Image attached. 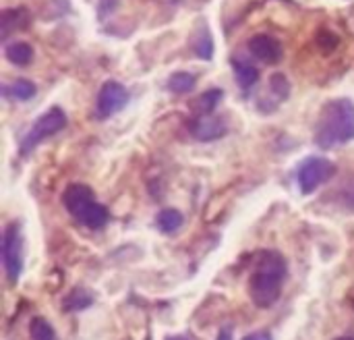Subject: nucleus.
Segmentation results:
<instances>
[{"instance_id":"obj_13","label":"nucleus","mask_w":354,"mask_h":340,"mask_svg":"<svg viewBox=\"0 0 354 340\" xmlns=\"http://www.w3.org/2000/svg\"><path fill=\"white\" fill-rule=\"evenodd\" d=\"M75 218H77L83 226H87V229H91V231H100V229H104V226L108 224L110 212H108L106 206H102V204H97V202H91V204L85 206Z\"/></svg>"},{"instance_id":"obj_10","label":"nucleus","mask_w":354,"mask_h":340,"mask_svg":"<svg viewBox=\"0 0 354 340\" xmlns=\"http://www.w3.org/2000/svg\"><path fill=\"white\" fill-rule=\"evenodd\" d=\"M31 23V12L25 6H15L6 8L0 15V39L6 42L12 33L25 31Z\"/></svg>"},{"instance_id":"obj_4","label":"nucleus","mask_w":354,"mask_h":340,"mask_svg":"<svg viewBox=\"0 0 354 340\" xmlns=\"http://www.w3.org/2000/svg\"><path fill=\"white\" fill-rule=\"evenodd\" d=\"M2 266H4V274L6 280L10 285H17L23 272V235H21V226L17 222L6 224L4 233H2Z\"/></svg>"},{"instance_id":"obj_16","label":"nucleus","mask_w":354,"mask_h":340,"mask_svg":"<svg viewBox=\"0 0 354 340\" xmlns=\"http://www.w3.org/2000/svg\"><path fill=\"white\" fill-rule=\"evenodd\" d=\"M224 98V91L220 87H212L207 91H203L195 102H193V114L195 116H209L216 112V108L220 106Z\"/></svg>"},{"instance_id":"obj_6","label":"nucleus","mask_w":354,"mask_h":340,"mask_svg":"<svg viewBox=\"0 0 354 340\" xmlns=\"http://www.w3.org/2000/svg\"><path fill=\"white\" fill-rule=\"evenodd\" d=\"M129 100H131V93L120 81H114V79L104 81L97 91V100H95V118L106 120V118L114 116L116 112L124 110Z\"/></svg>"},{"instance_id":"obj_3","label":"nucleus","mask_w":354,"mask_h":340,"mask_svg":"<svg viewBox=\"0 0 354 340\" xmlns=\"http://www.w3.org/2000/svg\"><path fill=\"white\" fill-rule=\"evenodd\" d=\"M66 123H68V118H66V114H64L62 108H58V106L48 108L44 114H39V116L31 123V127H29L27 133L23 135L21 145H19L21 156L31 154L41 141H46V139L58 135L62 129H66Z\"/></svg>"},{"instance_id":"obj_25","label":"nucleus","mask_w":354,"mask_h":340,"mask_svg":"<svg viewBox=\"0 0 354 340\" xmlns=\"http://www.w3.org/2000/svg\"><path fill=\"white\" fill-rule=\"evenodd\" d=\"M336 340H354V334H348V337H340V339Z\"/></svg>"},{"instance_id":"obj_23","label":"nucleus","mask_w":354,"mask_h":340,"mask_svg":"<svg viewBox=\"0 0 354 340\" xmlns=\"http://www.w3.org/2000/svg\"><path fill=\"white\" fill-rule=\"evenodd\" d=\"M216 340H232V328H222Z\"/></svg>"},{"instance_id":"obj_17","label":"nucleus","mask_w":354,"mask_h":340,"mask_svg":"<svg viewBox=\"0 0 354 340\" xmlns=\"http://www.w3.org/2000/svg\"><path fill=\"white\" fill-rule=\"evenodd\" d=\"M4 56L15 66H27L33 60V48L27 42H10L4 46Z\"/></svg>"},{"instance_id":"obj_21","label":"nucleus","mask_w":354,"mask_h":340,"mask_svg":"<svg viewBox=\"0 0 354 340\" xmlns=\"http://www.w3.org/2000/svg\"><path fill=\"white\" fill-rule=\"evenodd\" d=\"M29 337H31V340H58L56 330L44 318H33L31 320V324H29Z\"/></svg>"},{"instance_id":"obj_24","label":"nucleus","mask_w":354,"mask_h":340,"mask_svg":"<svg viewBox=\"0 0 354 340\" xmlns=\"http://www.w3.org/2000/svg\"><path fill=\"white\" fill-rule=\"evenodd\" d=\"M166 340H193V339H189V337H168Z\"/></svg>"},{"instance_id":"obj_19","label":"nucleus","mask_w":354,"mask_h":340,"mask_svg":"<svg viewBox=\"0 0 354 340\" xmlns=\"http://www.w3.org/2000/svg\"><path fill=\"white\" fill-rule=\"evenodd\" d=\"M183 222H185L183 214H180L178 210H174V208L160 210V212H158V216H156V226H158V229H160V233H164V235H172V233H176V231L183 226Z\"/></svg>"},{"instance_id":"obj_14","label":"nucleus","mask_w":354,"mask_h":340,"mask_svg":"<svg viewBox=\"0 0 354 340\" xmlns=\"http://www.w3.org/2000/svg\"><path fill=\"white\" fill-rule=\"evenodd\" d=\"M191 50L197 58L201 60H212L214 58V37H212V31L207 29L205 23H201L195 31H193V37H191Z\"/></svg>"},{"instance_id":"obj_18","label":"nucleus","mask_w":354,"mask_h":340,"mask_svg":"<svg viewBox=\"0 0 354 340\" xmlns=\"http://www.w3.org/2000/svg\"><path fill=\"white\" fill-rule=\"evenodd\" d=\"M197 85V77L189 71H176L168 77V91L176 93V96H185V93H191Z\"/></svg>"},{"instance_id":"obj_9","label":"nucleus","mask_w":354,"mask_h":340,"mask_svg":"<svg viewBox=\"0 0 354 340\" xmlns=\"http://www.w3.org/2000/svg\"><path fill=\"white\" fill-rule=\"evenodd\" d=\"M290 81L284 73H274L268 81V91L259 100V110L263 112H274L282 102L290 98Z\"/></svg>"},{"instance_id":"obj_8","label":"nucleus","mask_w":354,"mask_h":340,"mask_svg":"<svg viewBox=\"0 0 354 340\" xmlns=\"http://www.w3.org/2000/svg\"><path fill=\"white\" fill-rule=\"evenodd\" d=\"M189 133L197 139V141H216L222 139L228 133V125L222 116H193L189 120Z\"/></svg>"},{"instance_id":"obj_5","label":"nucleus","mask_w":354,"mask_h":340,"mask_svg":"<svg viewBox=\"0 0 354 340\" xmlns=\"http://www.w3.org/2000/svg\"><path fill=\"white\" fill-rule=\"evenodd\" d=\"M338 166L328 160V158H319V156H309L307 160L301 162L299 172H297V183L303 195H311L315 189H319L322 185H326L334 175H336Z\"/></svg>"},{"instance_id":"obj_15","label":"nucleus","mask_w":354,"mask_h":340,"mask_svg":"<svg viewBox=\"0 0 354 340\" xmlns=\"http://www.w3.org/2000/svg\"><path fill=\"white\" fill-rule=\"evenodd\" d=\"M37 93V87L29 79H15L2 85V96L12 102H29Z\"/></svg>"},{"instance_id":"obj_22","label":"nucleus","mask_w":354,"mask_h":340,"mask_svg":"<svg viewBox=\"0 0 354 340\" xmlns=\"http://www.w3.org/2000/svg\"><path fill=\"white\" fill-rule=\"evenodd\" d=\"M243 340H274V339H272V334H270V332H253V334L245 337Z\"/></svg>"},{"instance_id":"obj_7","label":"nucleus","mask_w":354,"mask_h":340,"mask_svg":"<svg viewBox=\"0 0 354 340\" xmlns=\"http://www.w3.org/2000/svg\"><path fill=\"white\" fill-rule=\"evenodd\" d=\"M247 50L255 60H259L263 64H270V66L282 62V58H284L282 42L272 33H255L253 37H249Z\"/></svg>"},{"instance_id":"obj_11","label":"nucleus","mask_w":354,"mask_h":340,"mask_svg":"<svg viewBox=\"0 0 354 340\" xmlns=\"http://www.w3.org/2000/svg\"><path fill=\"white\" fill-rule=\"evenodd\" d=\"M91 202H95V195L93 191L87 187V185H68L62 193V206L68 210L71 216H77L85 206H89Z\"/></svg>"},{"instance_id":"obj_1","label":"nucleus","mask_w":354,"mask_h":340,"mask_svg":"<svg viewBox=\"0 0 354 340\" xmlns=\"http://www.w3.org/2000/svg\"><path fill=\"white\" fill-rule=\"evenodd\" d=\"M288 276V264L282 253L278 251H263L257 256L249 278V295L259 310L272 307L280 295L282 285Z\"/></svg>"},{"instance_id":"obj_12","label":"nucleus","mask_w":354,"mask_h":340,"mask_svg":"<svg viewBox=\"0 0 354 340\" xmlns=\"http://www.w3.org/2000/svg\"><path fill=\"white\" fill-rule=\"evenodd\" d=\"M230 66L234 71V77H236V83L243 91H251L257 81H259V69L247 60V58H241V56H232L230 58Z\"/></svg>"},{"instance_id":"obj_20","label":"nucleus","mask_w":354,"mask_h":340,"mask_svg":"<svg viewBox=\"0 0 354 340\" xmlns=\"http://www.w3.org/2000/svg\"><path fill=\"white\" fill-rule=\"evenodd\" d=\"M91 305H93V295L87 289H81V287L73 289L62 301L64 312H83V310H87Z\"/></svg>"},{"instance_id":"obj_2","label":"nucleus","mask_w":354,"mask_h":340,"mask_svg":"<svg viewBox=\"0 0 354 340\" xmlns=\"http://www.w3.org/2000/svg\"><path fill=\"white\" fill-rule=\"evenodd\" d=\"M313 139L322 150H334L354 139V102L348 98H336L322 108Z\"/></svg>"}]
</instances>
